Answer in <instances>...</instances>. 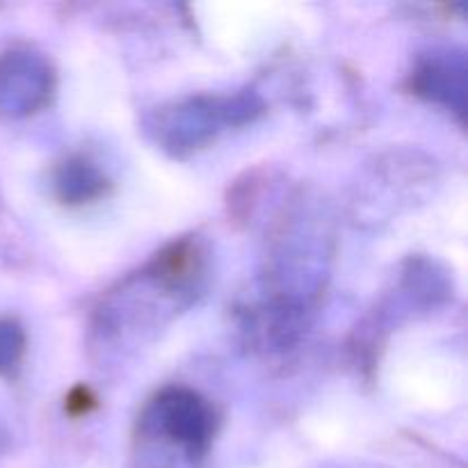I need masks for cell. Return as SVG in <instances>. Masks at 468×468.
I'll return each instance as SVG.
<instances>
[{"label":"cell","mask_w":468,"mask_h":468,"mask_svg":"<svg viewBox=\"0 0 468 468\" xmlns=\"http://www.w3.org/2000/svg\"><path fill=\"white\" fill-rule=\"evenodd\" d=\"M332 259L327 219L295 206L270 238L261 268V295L247 309L245 329L270 352L295 347L314 320Z\"/></svg>","instance_id":"cell-1"},{"label":"cell","mask_w":468,"mask_h":468,"mask_svg":"<svg viewBox=\"0 0 468 468\" xmlns=\"http://www.w3.org/2000/svg\"><path fill=\"white\" fill-rule=\"evenodd\" d=\"M208 251L199 238H178L151 256L135 274L101 297L91 323L96 350L137 347L190 309L206 288Z\"/></svg>","instance_id":"cell-2"},{"label":"cell","mask_w":468,"mask_h":468,"mask_svg":"<svg viewBox=\"0 0 468 468\" xmlns=\"http://www.w3.org/2000/svg\"><path fill=\"white\" fill-rule=\"evenodd\" d=\"M218 411L190 387L155 393L140 416L142 464L160 457L154 468H199L218 434Z\"/></svg>","instance_id":"cell-3"},{"label":"cell","mask_w":468,"mask_h":468,"mask_svg":"<svg viewBox=\"0 0 468 468\" xmlns=\"http://www.w3.org/2000/svg\"><path fill=\"white\" fill-rule=\"evenodd\" d=\"M263 110L256 91L236 94H199L160 108L151 122V133L165 151L174 155L190 154L208 144L219 131L250 123Z\"/></svg>","instance_id":"cell-4"},{"label":"cell","mask_w":468,"mask_h":468,"mask_svg":"<svg viewBox=\"0 0 468 468\" xmlns=\"http://www.w3.org/2000/svg\"><path fill=\"white\" fill-rule=\"evenodd\" d=\"M55 71L48 58L30 48H12L0 55V114L26 117L48 103Z\"/></svg>","instance_id":"cell-5"},{"label":"cell","mask_w":468,"mask_h":468,"mask_svg":"<svg viewBox=\"0 0 468 468\" xmlns=\"http://www.w3.org/2000/svg\"><path fill=\"white\" fill-rule=\"evenodd\" d=\"M411 87L416 94L464 117L466 55L462 50H432L414 69Z\"/></svg>","instance_id":"cell-6"},{"label":"cell","mask_w":468,"mask_h":468,"mask_svg":"<svg viewBox=\"0 0 468 468\" xmlns=\"http://www.w3.org/2000/svg\"><path fill=\"white\" fill-rule=\"evenodd\" d=\"M53 187L64 204H90L108 190V176L87 155H71L55 169Z\"/></svg>","instance_id":"cell-7"},{"label":"cell","mask_w":468,"mask_h":468,"mask_svg":"<svg viewBox=\"0 0 468 468\" xmlns=\"http://www.w3.org/2000/svg\"><path fill=\"white\" fill-rule=\"evenodd\" d=\"M26 347L23 329L12 320H0V375H9L18 368Z\"/></svg>","instance_id":"cell-8"}]
</instances>
